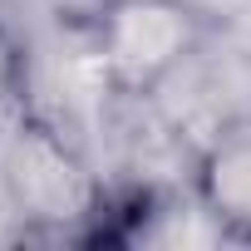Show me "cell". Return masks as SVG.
Segmentation results:
<instances>
[{"mask_svg":"<svg viewBox=\"0 0 251 251\" xmlns=\"http://www.w3.org/2000/svg\"><path fill=\"white\" fill-rule=\"evenodd\" d=\"M202 45L207 15L192 0H113L99 20V64L123 94H153Z\"/></svg>","mask_w":251,"mask_h":251,"instance_id":"cell-1","label":"cell"},{"mask_svg":"<svg viewBox=\"0 0 251 251\" xmlns=\"http://www.w3.org/2000/svg\"><path fill=\"white\" fill-rule=\"evenodd\" d=\"M202 217L231 236V241H251V108L222 118L212 138L197 153V173H192Z\"/></svg>","mask_w":251,"mask_h":251,"instance_id":"cell-2","label":"cell"},{"mask_svg":"<svg viewBox=\"0 0 251 251\" xmlns=\"http://www.w3.org/2000/svg\"><path fill=\"white\" fill-rule=\"evenodd\" d=\"M5 177H10V192L15 202L30 212V217H45V222H74L84 217L89 207V177L84 168L64 153V143L45 128H25L15 143H10V158H5Z\"/></svg>","mask_w":251,"mask_h":251,"instance_id":"cell-3","label":"cell"}]
</instances>
